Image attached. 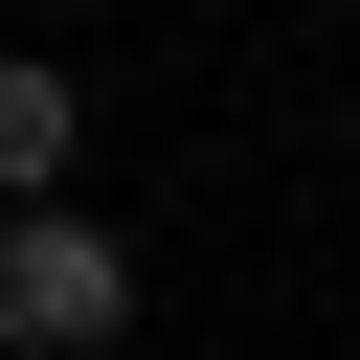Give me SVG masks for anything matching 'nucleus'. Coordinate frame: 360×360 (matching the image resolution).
<instances>
[{
    "mask_svg": "<svg viewBox=\"0 0 360 360\" xmlns=\"http://www.w3.org/2000/svg\"><path fill=\"white\" fill-rule=\"evenodd\" d=\"M90 338H135V248L68 202H0V360H90Z\"/></svg>",
    "mask_w": 360,
    "mask_h": 360,
    "instance_id": "obj_1",
    "label": "nucleus"
},
{
    "mask_svg": "<svg viewBox=\"0 0 360 360\" xmlns=\"http://www.w3.org/2000/svg\"><path fill=\"white\" fill-rule=\"evenodd\" d=\"M68 135H90V112H68V68H22V45H0V202H45V180H68Z\"/></svg>",
    "mask_w": 360,
    "mask_h": 360,
    "instance_id": "obj_2",
    "label": "nucleus"
}]
</instances>
